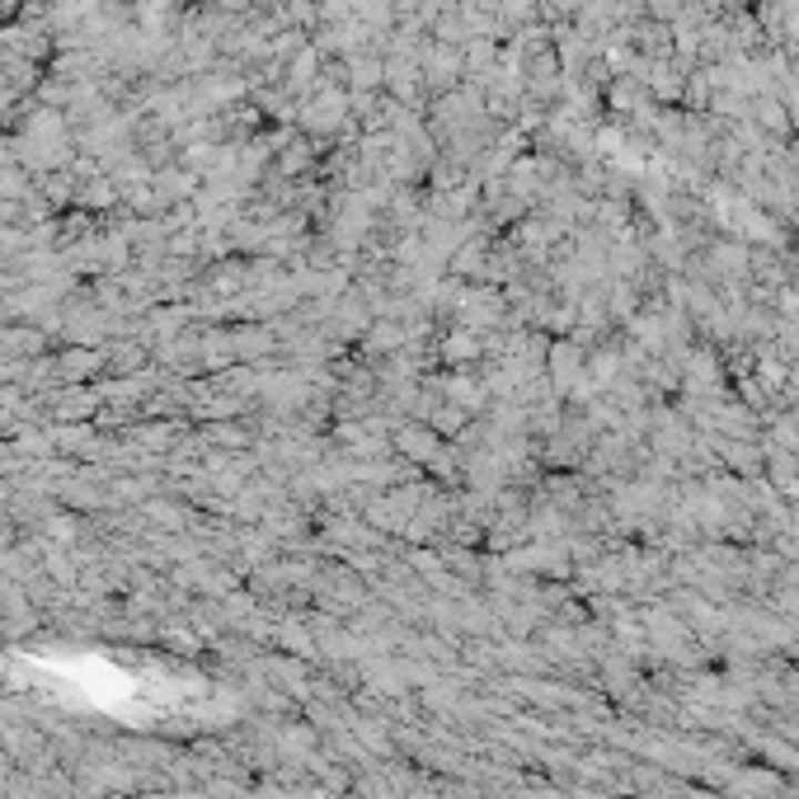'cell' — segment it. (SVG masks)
<instances>
[{
	"mask_svg": "<svg viewBox=\"0 0 799 799\" xmlns=\"http://www.w3.org/2000/svg\"><path fill=\"white\" fill-rule=\"evenodd\" d=\"M757 123L771 128V132H790V113H786V104H776L771 94H762L757 99Z\"/></svg>",
	"mask_w": 799,
	"mask_h": 799,
	"instance_id": "1",
	"label": "cell"
}]
</instances>
